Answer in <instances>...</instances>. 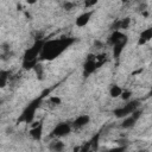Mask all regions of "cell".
I'll return each mask as SVG.
<instances>
[{
  "label": "cell",
  "instance_id": "cell-1",
  "mask_svg": "<svg viewBox=\"0 0 152 152\" xmlns=\"http://www.w3.org/2000/svg\"><path fill=\"white\" fill-rule=\"evenodd\" d=\"M72 42H74V39H70V38L49 40V42L44 43L40 56L45 59H52V58L57 57L58 55H61Z\"/></svg>",
  "mask_w": 152,
  "mask_h": 152
},
{
  "label": "cell",
  "instance_id": "cell-2",
  "mask_svg": "<svg viewBox=\"0 0 152 152\" xmlns=\"http://www.w3.org/2000/svg\"><path fill=\"white\" fill-rule=\"evenodd\" d=\"M39 103H40V99H36L34 101H32L25 108V110L23 112L21 116L19 118V121L20 122H25V124H30L34 118V114H36V110H37Z\"/></svg>",
  "mask_w": 152,
  "mask_h": 152
},
{
  "label": "cell",
  "instance_id": "cell-3",
  "mask_svg": "<svg viewBox=\"0 0 152 152\" xmlns=\"http://www.w3.org/2000/svg\"><path fill=\"white\" fill-rule=\"evenodd\" d=\"M43 45H44V42L39 40V42H36L34 45H33L32 48H28V50H27V51L25 52V55H24V62L37 61L38 55L42 52Z\"/></svg>",
  "mask_w": 152,
  "mask_h": 152
},
{
  "label": "cell",
  "instance_id": "cell-4",
  "mask_svg": "<svg viewBox=\"0 0 152 152\" xmlns=\"http://www.w3.org/2000/svg\"><path fill=\"white\" fill-rule=\"evenodd\" d=\"M138 106H139V102H138V101L128 102V103L125 104L124 107L115 109V110H114V114H115L116 118H126V116H128L129 114H132L133 112H135L137 108H138Z\"/></svg>",
  "mask_w": 152,
  "mask_h": 152
},
{
  "label": "cell",
  "instance_id": "cell-5",
  "mask_svg": "<svg viewBox=\"0 0 152 152\" xmlns=\"http://www.w3.org/2000/svg\"><path fill=\"white\" fill-rule=\"evenodd\" d=\"M70 131H71V126H70V124L63 122V124L57 125V126L55 127V129H53L52 133H53L56 137H63V135H66L68 133H70Z\"/></svg>",
  "mask_w": 152,
  "mask_h": 152
},
{
  "label": "cell",
  "instance_id": "cell-6",
  "mask_svg": "<svg viewBox=\"0 0 152 152\" xmlns=\"http://www.w3.org/2000/svg\"><path fill=\"white\" fill-rule=\"evenodd\" d=\"M127 40V38H126V36L124 34V33H121L120 31H114V33L110 36V38H109V43L112 44V45H116V44H119V43H122V42H126Z\"/></svg>",
  "mask_w": 152,
  "mask_h": 152
},
{
  "label": "cell",
  "instance_id": "cell-7",
  "mask_svg": "<svg viewBox=\"0 0 152 152\" xmlns=\"http://www.w3.org/2000/svg\"><path fill=\"white\" fill-rule=\"evenodd\" d=\"M30 135L34 139V140H40L42 135H43V125L42 124H36L33 125V128L30 131Z\"/></svg>",
  "mask_w": 152,
  "mask_h": 152
},
{
  "label": "cell",
  "instance_id": "cell-8",
  "mask_svg": "<svg viewBox=\"0 0 152 152\" xmlns=\"http://www.w3.org/2000/svg\"><path fill=\"white\" fill-rule=\"evenodd\" d=\"M91 14H93V12H91V11H90V12H86V13L81 14V15L76 19V25H77L78 27H83V26H86V25L88 24L89 19H90Z\"/></svg>",
  "mask_w": 152,
  "mask_h": 152
},
{
  "label": "cell",
  "instance_id": "cell-9",
  "mask_svg": "<svg viewBox=\"0 0 152 152\" xmlns=\"http://www.w3.org/2000/svg\"><path fill=\"white\" fill-rule=\"evenodd\" d=\"M96 68H97L96 62H95L94 59L89 58V59L86 62V64H84V75H89V74L94 72Z\"/></svg>",
  "mask_w": 152,
  "mask_h": 152
},
{
  "label": "cell",
  "instance_id": "cell-10",
  "mask_svg": "<svg viewBox=\"0 0 152 152\" xmlns=\"http://www.w3.org/2000/svg\"><path fill=\"white\" fill-rule=\"evenodd\" d=\"M89 116L88 115H81V116H78L75 121H74V127L75 128H81V127H83V126H86L88 122H89Z\"/></svg>",
  "mask_w": 152,
  "mask_h": 152
},
{
  "label": "cell",
  "instance_id": "cell-11",
  "mask_svg": "<svg viewBox=\"0 0 152 152\" xmlns=\"http://www.w3.org/2000/svg\"><path fill=\"white\" fill-rule=\"evenodd\" d=\"M152 38V30L151 28H146L145 31H142V33L140 34V39H139V44H145L146 42H148Z\"/></svg>",
  "mask_w": 152,
  "mask_h": 152
},
{
  "label": "cell",
  "instance_id": "cell-12",
  "mask_svg": "<svg viewBox=\"0 0 152 152\" xmlns=\"http://www.w3.org/2000/svg\"><path fill=\"white\" fill-rule=\"evenodd\" d=\"M135 121H137V119L131 115V116H128V118H126V119L124 120V122H122L121 126H122L124 128H129V127H132V126L134 125Z\"/></svg>",
  "mask_w": 152,
  "mask_h": 152
},
{
  "label": "cell",
  "instance_id": "cell-13",
  "mask_svg": "<svg viewBox=\"0 0 152 152\" xmlns=\"http://www.w3.org/2000/svg\"><path fill=\"white\" fill-rule=\"evenodd\" d=\"M10 72L8 71H0V88H4L8 81Z\"/></svg>",
  "mask_w": 152,
  "mask_h": 152
},
{
  "label": "cell",
  "instance_id": "cell-14",
  "mask_svg": "<svg viewBox=\"0 0 152 152\" xmlns=\"http://www.w3.org/2000/svg\"><path fill=\"white\" fill-rule=\"evenodd\" d=\"M125 44H126V42H122V43H119V44H116V45H114V49H113V53H114V57H119L120 56V53H121V51L124 50V46H125Z\"/></svg>",
  "mask_w": 152,
  "mask_h": 152
},
{
  "label": "cell",
  "instance_id": "cell-15",
  "mask_svg": "<svg viewBox=\"0 0 152 152\" xmlns=\"http://www.w3.org/2000/svg\"><path fill=\"white\" fill-rule=\"evenodd\" d=\"M121 93H122V89L119 87V86H113L110 88V96L113 97H119L121 96Z\"/></svg>",
  "mask_w": 152,
  "mask_h": 152
},
{
  "label": "cell",
  "instance_id": "cell-16",
  "mask_svg": "<svg viewBox=\"0 0 152 152\" xmlns=\"http://www.w3.org/2000/svg\"><path fill=\"white\" fill-rule=\"evenodd\" d=\"M63 148H64V144H63L62 141H56V142L52 145V150L56 151V152H61Z\"/></svg>",
  "mask_w": 152,
  "mask_h": 152
},
{
  "label": "cell",
  "instance_id": "cell-17",
  "mask_svg": "<svg viewBox=\"0 0 152 152\" xmlns=\"http://www.w3.org/2000/svg\"><path fill=\"white\" fill-rule=\"evenodd\" d=\"M125 151V147L124 146H119V147H114V148H110L106 152H124Z\"/></svg>",
  "mask_w": 152,
  "mask_h": 152
},
{
  "label": "cell",
  "instance_id": "cell-18",
  "mask_svg": "<svg viewBox=\"0 0 152 152\" xmlns=\"http://www.w3.org/2000/svg\"><path fill=\"white\" fill-rule=\"evenodd\" d=\"M121 97H122L124 100L129 99V97H131V91H128V90H122V93H121Z\"/></svg>",
  "mask_w": 152,
  "mask_h": 152
},
{
  "label": "cell",
  "instance_id": "cell-19",
  "mask_svg": "<svg viewBox=\"0 0 152 152\" xmlns=\"http://www.w3.org/2000/svg\"><path fill=\"white\" fill-rule=\"evenodd\" d=\"M50 102H52V103L57 104V103H59V102H61V99H59V97H57V96H51V97H50Z\"/></svg>",
  "mask_w": 152,
  "mask_h": 152
}]
</instances>
